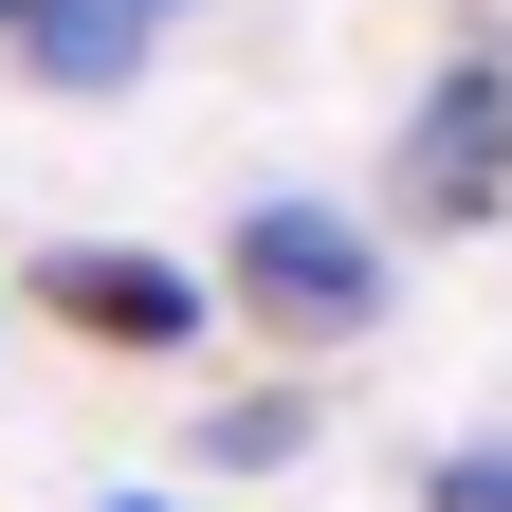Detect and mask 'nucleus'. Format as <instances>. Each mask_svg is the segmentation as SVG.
Here are the masks:
<instances>
[{"label": "nucleus", "mask_w": 512, "mask_h": 512, "mask_svg": "<svg viewBox=\"0 0 512 512\" xmlns=\"http://www.w3.org/2000/svg\"><path fill=\"white\" fill-rule=\"evenodd\" d=\"M256 348H366L384 330V220L366 202H311V183H256L220 220V275H202Z\"/></svg>", "instance_id": "f257e3e1"}, {"label": "nucleus", "mask_w": 512, "mask_h": 512, "mask_svg": "<svg viewBox=\"0 0 512 512\" xmlns=\"http://www.w3.org/2000/svg\"><path fill=\"white\" fill-rule=\"evenodd\" d=\"M512 202V37H458L384 147V238H476Z\"/></svg>", "instance_id": "f03ea898"}, {"label": "nucleus", "mask_w": 512, "mask_h": 512, "mask_svg": "<svg viewBox=\"0 0 512 512\" xmlns=\"http://www.w3.org/2000/svg\"><path fill=\"white\" fill-rule=\"evenodd\" d=\"M37 311L55 330H92V348H128V366H165V348H202V275H183V256H128V238H55L37 256Z\"/></svg>", "instance_id": "7ed1b4c3"}, {"label": "nucleus", "mask_w": 512, "mask_h": 512, "mask_svg": "<svg viewBox=\"0 0 512 512\" xmlns=\"http://www.w3.org/2000/svg\"><path fill=\"white\" fill-rule=\"evenodd\" d=\"M147 37H165L147 0H37V19L0 37V55H19L37 92H128V74H147Z\"/></svg>", "instance_id": "20e7f679"}, {"label": "nucleus", "mask_w": 512, "mask_h": 512, "mask_svg": "<svg viewBox=\"0 0 512 512\" xmlns=\"http://www.w3.org/2000/svg\"><path fill=\"white\" fill-rule=\"evenodd\" d=\"M421 512H512V421H494V439H458V458L421 476Z\"/></svg>", "instance_id": "39448f33"}, {"label": "nucleus", "mask_w": 512, "mask_h": 512, "mask_svg": "<svg viewBox=\"0 0 512 512\" xmlns=\"http://www.w3.org/2000/svg\"><path fill=\"white\" fill-rule=\"evenodd\" d=\"M293 439H311V403H220V421H202V458H293Z\"/></svg>", "instance_id": "423d86ee"}, {"label": "nucleus", "mask_w": 512, "mask_h": 512, "mask_svg": "<svg viewBox=\"0 0 512 512\" xmlns=\"http://www.w3.org/2000/svg\"><path fill=\"white\" fill-rule=\"evenodd\" d=\"M92 512H183V494H147V476H128V494H92Z\"/></svg>", "instance_id": "0eeeda50"}, {"label": "nucleus", "mask_w": 512, "mask_h": 512, "mask_svg": "<svg viewBox=\"0 0 512 512\" xmlns=\"http://www.w3.org/2000/svg\"><path fill=\"white\" fill-rule=\"evenodd\" d=\"M19 19H37V0H0V37H19Z\"/></svg>", "instance_id": "6e6552de"}]
</instances>
